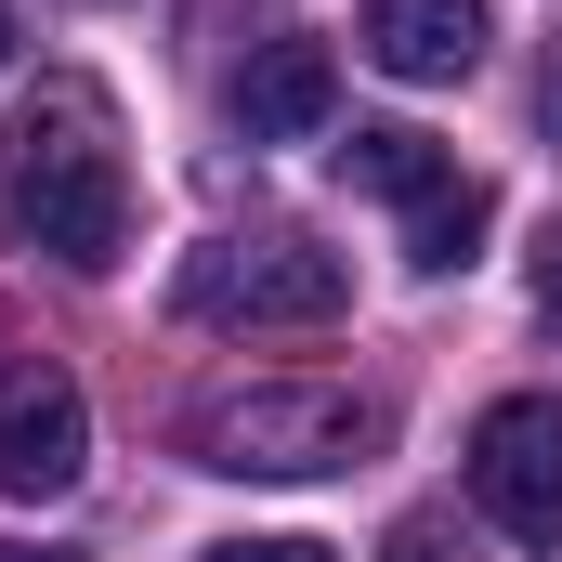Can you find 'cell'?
Here are the masks:
<instances>
[{
  "instance_id": "obj_1",
  "label": "cell",
  "mask_w": 562,
  "mask_h": 562,
  "mask_svg": "<svg viewBox=\"0 0 562 562\" xmlns=\"http://www.w3.org/2000/svg\"><path fill=\"white\" fill-rule=\"evenodd\" d=\"M0 236L66 262V276H105L132 249V170H119V119L92 79H53L40 105H13L0 132Z\"/></svg>"
},
{
  "instance_id": "obj_2",
  "label": "cell",
  "mask_w": 562,
  "mask_h": 562,
  "mask_svg": "<svg viewBox=\"0 0 562 562\" xmlns=\"http://www.w3.org/2000/svg\"><path fill=\"white\" fill-rule=\"evenodd\" d=\"M367 445H380V406L314 393V380H262V393L196 406V471H236V484H314V471H353Z\"/></svg>"
},
{
  "instance_id": "obj_3",
  "label": "cell",
  "mask_w": 562,
  "mask_h": 562,
  "mask_svg": "<svg viewBox=\"0 0 562 562\" xmlns=\"http://www.w3.org/2000/svg\"><path fill=\"white\" fill-rule=\"evenodd\" d=\"M170 301L196 327H340L353 314V276L314 236H210V249H183V288Z\"/></svg>"
},
{
  "instance_id": "obj_4",
  "label": "cell",
  "mask_w": 562,
  "mask_h": 562,
  "mask_svg": "<svg viewBox=\"0 0 562 562\" xmlns=\"http://www.w3.org/2000/svg\"><path fill=\"white\" fill-rule=\"evenodd\" d=\"M471 497L510 550H562V393H497L471 419Z\"/></svg>"
},
{
  "instance_id": "obj_5",
  "label": "cell",
  "mask_w": 562,
  "mask_h": 562,
  "mask_svg": "<svg viewBox=\"0 0 562 562\" xmlns=\"http://www.w3.org/2000/svg\"><path fill=\"white\" fill-rule=\"evenodd\" d=\"M92 471V406H79V380L66 367H0V484L13 497H66Z\"/></svg>"
},
{
  "instance_id": "obj_6",
  "label": "cell",
  "mask_w": 562,
  "mask_h": 562,
  "mask_svg": "<svg viewBox=\"0 0 562 562\" xmlns=\"http://www.w3.org/2000/svg\"><path fill=\"white\" fill-rule=\"evenodd\" d=\"M353 53H367L380 79L445 92V79L484 66V0H367V13H353Z\"/></svg>"
},
{
  "instance_id": "obj_7",
  "label": "cell",
  "mask_w": 562,
  "mask_h": 562,
  "mask_svg": "<svg viewBox=\"0 0 562 562\" xmlns=\"http://www.w3.org/2000/svg\"><path fill=\"white\" fill-rule=\"evenodd\" d=\"M327 119H340V53H327V40L288 26V40H262V53L236 66V132L249 144H314Z\"/></svg>"
},
{
  "instance_id": "obj_8",
  "label": "cell",
  "mask_w": 562,
  "mask_h": 562,
  "mask_svg": "<svg viewBox=\"0 0 562 562\" xmlns=\"http://www.w3.org/2000/svg\"><path fill=\"white\" fill-rule=\"evenodd\" d=\"M340 183H353V196H393V210H419V196H445V183H458V157H445L431 132H393V119H380V132H353V144H340Z\"/></svg>"
},
{
  "instance_id": "obj_9",
  "label": "cell",
  "mask_w": 562,
  "mask_h": 562,
  "mask_svg": "<svg viewBox=\"0 0 562 562\" xmlns=\"http://www.w3.org/2000/svg\"><path fill=\"white\" fill-rule=\"evenodd\" d=\"M484 223H497V196L458 170L445 196H419V210H406V262H419V276H458V262L484 249Z\"/></svg>"
},
{
  "instance_id": "obj_10",
  "label": "cell",
  "mask_w": 562,
  "mask_h": 562,
  "mask_svg": "<svg viewBox=\"0 0 562 562\" xmlns=\"http://www.w3.org/2000/svg\"><path fill=\"white\" fill-rule=\"evenodd\" d=\"M380 562H471L458 550V524H445V510H406V524H393V550Z\"/></svg>"
},
{
  "instance_id": "obj_11",
  "label": "cell",
  "mask_w": 562,
  "mask_h": 562,
  "mask_svg": "<svg viewBox=\"0 0 562 562\" xmlns=\"http://www.w3.org/2000/svg\"><path fill=\"white\" fill-rule=\"evenodd\" d=\"M210 562H340V550H327V537H223Z\"/></svg>"
},
{
  "instance_id": "obj_12",
  "label": "cell",
  "mask_w": 562,
  "mask_h": 562,
  "mask_svg": "<svg viewBox=\"0 0 562 562\" xmlns=\"http://www.w3.org/2000/svg\"><path fill=\"white\" fill-rule=\"evenodd\" d=\"M537 314H550V340H562V223H550V249H537Z\"/></svg>"
},
{
  "instance_id": "obj_13",
  "label": "cell",
  "mask_w": 562,
  "mask_h": 562,
  "mask_svg": "<svg viewBox=\"0 0 562 562\" xmlns=\"http://www.w3.org/2000/svg\"><path fill=\"white\" fill-rule=\"evenodd\" d=\"M0 562H66V550H26V537H0Z\"/></svg>"
},
{
  "instance_id": "obj_14",
  "label": "cell",
  "mask_w": 562,
  "mask_h": 562,
  "mask_svg": "<svg viewBox=\"0 0 562 562\" xmlns=\"http://www.w3.org/2000/svg\"><path fill=\"white\" fill-rule=\"evenodd\" d=\"M0 66H13V13H0Z\"/></svg>"
}]
</instances>
